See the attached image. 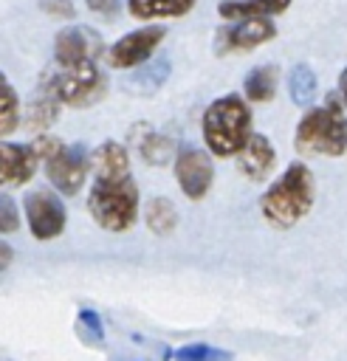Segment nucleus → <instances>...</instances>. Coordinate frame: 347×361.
Listing matches in <instances>:
<instances>
[{
    "mask_svg": "<svg viewBox=\"0 0 347 361\" xmlns=\"http://www.w3.org/2000/svg\"><path fill=\"white\" fill-rule=\"evenodd\" d=\"M316 183L308 164L293 161L260 197V214L274 228H293L313 206Z\"/></svg>",
    "mask_w": 347,
    "mask_h": 361,
    "instance_id": "obj_1",
    "label": "nucleus"
},
{
    "mask_svg": "<svg viewBox=\"0 0 347 361\" xmlns=\"http://www.w3.org/2000/svg\"><path fill=\"white\" fill-rule=\"evenodd\" d=\"M296 152L299 155H330L339 158L347 149V116L339 96H327L322 107H310L296 124Z\"/></svg>",
    "mask_w": 347,
    "mask_h": 361,
    "instance_id": "obj_2",
    "label": "nucleus"
},
{
    "mask_svg": "<svg viewBox=\"0 0 347 361\" xmlns=\"http://www.w3.org/2000/svg\"><path fill=\"white\" fill-rule=\"evenodd\" d=\"M87 209L104 231H127L138 217V186L133 175H96Z\"/></svg>",
    "mask_w": 347,
    "mask_h": 361,
    "instance_id": "obj_3",
    "label": "nucleus"
},
{
    "mask_svg": "<svg viewBox=\"0 0 347 361\" xmlns=\"http://www.w3.org/2000/svg\"><path fill=\"white\" fill-rule=\"evenodd\" d=\"M251 138V113L240 96H220L203 113V141L212 155H237Z\"/></svg>",
    "mask_w": 347,
    "mask_h": 361,
    "instance_id": "obj_4",
    "label": "nucleus"
},
{
    "mask_svg": "<svg viewBox=\"0 0 347 361\" xmlns=\"http://www.w3.org/2000/svg\"><path fill=\"white\" fill-rule=\"evenodd\" d=\"M104 76L96 68V62H85L76 68H56L51 76L42 79V90L54 93L62 104L71 107H87L104 96Z\"/></svg>",
    "mask_w": 347,
    "mask_h": 361,
    "instance_id": "obj_5",
    "label": "nucleus"
},
{
    "mask_svg": "<svg viewBox=\"0 0 347 361\" xmlns=\"http://www.w3.org/2000/svg\"><path fill=\"white\" fill-rule=\"evenodd\" d=\"M90 164H93V158H87L85 147L62 144L54 155L45 158V175L62 195H76L85 183V175H87Z\"/></svg>",
    "mask_w": 347,
    "mask_h": 361,
    "instance_id": "obj_6",
    "label": "nucleus"
},
{
    "mask_svg": "<svg viewBox=\"0 0 347 361\" xmlns=\"http://www.w3.org/2000/svg\"><path fill=\"white\" fill-rule=\"evenodd\" d=\"M166 37V28L164 25H147V28H138V31H130L124 34L121 39H116L110 48H107V65L110 68H135L141 62H147L155 48L161 45V39Z\"/></svg>",
    "mask_w": 347,
    "mask_h": 361,
    "instance_id": "obj_7",
    "label": "nucleus"
},
{
    "mask_svg": "<svg viewBox=\"0 0 347 361\" xmlns=\"http://www.w3.org/2000/svg\"><path fill=\"white\" fill-rule=\"evenodd\" d=\"M25 217H28V228L37 240H54L62 234L65 228V206L59 203V197L51 189H34L25 195L23 200Z\"/></svg>",
    "mask_w": 347,
    "mask_h": 361,
    "instance_id": "obj_8",
    "label": "nucleus"
},
{
    "mask_svg": "<svg viewBox=\"0 0 347 361\" xmlns=\"http://www.w3.org/2000/svg\"><path fill=\"white\" fill-rule=\"evenodd\" d=\"M175 180L189 200H203L214 180V166L209 152L197 147H183L175 155Z\"/></svg>",
    "mask_w": 347,
    "mask_h": 361,
    "instance_id": "obj_9",
    "label": "nucleus"
},
{
    "mask_svg": "<svg viewBox=\"0 0 347 361\" xmlns=\"http://www.w3.org/2000/svg\"><path fill=\"white\" fill-rule=\"evenodd\" d=\"M102 54V37L87 25H68L54 39V59L59 68H76L85 62H96Z\"/></svg>",
    "mask_w": 347,
    "mask_h": 361,
    "instance_id": "obj_10",
    "label": "nucleus"
},
{
    "mask_svg": "<svg viewBox=\"0 0 347 361\" xmlns=\"http://www.w3.org/2000/svg\"><path fill=\"white\" fill-rule=\"evenodd\" d=\"M274 34H276V25L268 17H248V20H234V23H226L223 28H217L214 45L220 54L251 51V48L268 42Z\"/></svg>",
    "mask_w": 347,
    "mask_h": 361,
    "instance_id": "obj_11",
    "label": "nucleus"
},
{
    "mask_svg": "<svg viewBox=\"0 0 347 361\" xmlns=\"http://www.w3.org/2000/svg\"><path fill=\"white\" fill-rule=\"evenodd\" d=\"M37 158L39 152L34 144H8L3 141L0 147V180L8 186H23L34 178L37 172Z\"/></svg>",
    "mask_w": 347,
    "mask_h": 361,
    "instance_id": "obj_12",
    "label": "nucleus"
},
{
    "mask_svg": "<svg viewBox=\"0 0 347 361\" xmlns=\"http://www.w3.org/2000/svg\"><path fill=\"white\" fill-rule=\"evenodd\" d=\"M274 161H276L274 144L262 133H251V138L245 141V147L237 152V169L248 180H254V183H260V180H265L271 175Z\"/></svg>",
    "mask_w": 347,
    "mask_h": 361,
    "instance_id": "obj_13",
    "label": "nucleus"
},
{
    "mask_svg": "<svg viewBox=\"0 0 347 361\" xmlns=\"http://www.w3.org/2000/svg\"><path fill=\"white\" fill-rule=\"evenodd\" d=\"M130 141H133V147L138 149V155H141L147 164H155V166L166 164L169 155H172V149H175V141H172L169 135H164V133H158V130H152V127H147V124L133 127V130H130Z\"/></svg>",
    "mask_w": 347,
    "mask_h": 361,
    "instance_id": "obj_14",
    "label": "nucleus"
},
{
    "mask_svg": "<svg viewBox=\"0 0 347 361\" xmlns=\"http://www.w3.org/2000/svg\"><path fill=\"white\" fill-rule=\"evenodd\" d=\"M291 6V0H223L217 6V14L229 23L248 20V17H271Z\"/></svg>",
    "mask_w": 347,
    "mask_h": 361,
    "instance_id": "obj_15",
    "label": "nucleus"
},
{
    "mask_svg": "<svg viewBox=\"0 0 347 361\" xmlns=\"http://www.w3.org/2000/svg\"><path fill=\"white\" fill-rule=\"evenodd\" d=\"M276 87H279V71H276V65H260L243 82V93H245L248 102H271L274 93H276Z\"/></svg>",
    "mask_w": 347,
    "mask_h": 361,
    "instance_id": "obj_16",
    "label": "nucleus"
},
{
    "mask_svg": "<svg viewBox=\"0 0 347 361\" xmlns=\"http://www.w3.org/2000/svg\"><path fill=\"white\" fill-rule=\"evenodd\" d=\"M195 6V0H127V8L138 20L152 17H181Z\"/></svg>",
    "mask_w": 347,
    "mask_h": 361,
    "instance_id": "obj_17",
    "label": "nucleus"
},
{
    "mask_svg": "<svg viewBox=\"0 0 347 361\" xmlns=\"http://www.w3.org/2000/svg\"><path fill=\"white\" fill-rule=\"evenodd\" d=\"M93 169H96V175H127L130 155L118 141H104L93 152Z\"/></svg>",
    "mask_w": 347,
    "mask_h": 361,
    "instance_id": "obj_18",
    "label": "nucleus"
},
{
    "mask_svg": "<svg viewBox=\"0 0 347 361\" xmlns=\"http://www.w3.org/2000/svg\"><path fill=\"white\" fill-rule=\"evenodd\" d=\"M59 116V99L48 90H39L37 99H31L28 113H25V127L28 130H45L48 124H54Z\"/></svg>",
    "mask_w": 347,
    "mask_h": 361,
    "instance_id": "obj_19",
    "label": "nucleus"
},
{
    "mask_svg": "<svg viewBox=\"0 0 347 361\" xmlns=\"http://www.w3.org/2000/svg\"><path fill=\"white\" fill-rule=\"evenodd\" d=\"M144 220H147V228H150L152 234L164 237V234H169V231L175 228V223H178V212H175V206H172L169 197H152V200L147 203Z\"/></svg>",
    "mask_w": 347,
    "mask_h": 361,
    "instance_id": "obj_20",
    "label": "nucleus"
},
{
    "mask_svg": "<svg viewBox=\"0 0 347 361\" xmlns=\"http://www.w3.org/2000/svg\"><path fill=\"white\" fill-rule=\"evenodd\" d=\"M288 93H291L293 104H299V107L310 104L313 96H316V73L308 65H296L288 73Z\"/></svg>",
    "mask_w": 347,
    "mask_h": 361,
    "instance_id": "obj_21",
    "label": "nucleus"
},
{
    "mask_svg": "<svg viewBox=\"0 0 347 361\" xmlns=\"http://www.w3.org/2000/svg\"><path fill=\"white\" fill-rule=\"evenodd\" d=\"M17 124H20V104H17L14 87L3 79L0 82V133L3 135H11Z\"/></svg>",
    "mask_w": 347,
    "mask_h": 361,
    "instance_id": "obj_22",
    "label": "nucleus"
},
{
    "mask_svg": "<svg viewBox=\"0 0 347 361\" xmlns=\"http://www.w3.org/2000/svg\"><path fill=\"white\" fill-rule=\"evenodd\" d=\"M39 8L51 17H62V20L73 17V3L71 0H39Z\"/></svg>",
    "mask_w": 347,
    "mask_h": 361,
    "instance_id": "obj_23",
    "label": "nucleus"
},
{
    "mask_svg": "<svg viewBox=\"0 0 347 361\" xmlns=\"http://www.w3.org/2000/svg\"><path fill=\"white\" fill-rule=\"evenodd\" d=\"M0 228H3V234L17 228V212H14V203L8 200V195L0 197Z\"/></svg>",
    "mask_w": 347,
    "mask_h": 361,
    "instance_id": "obj_24",
    "label": "nucleus"
},
{
    "mask_svg": "<svg viewBox=\"0 0 347 361\" xmlns=\"http://www.w3.org/2000/svg\"><path fill=\"white\" fill-rule=\"evenodd\" d=\"M87 8L102 17H116L121 8V0H87Z\"/></svg>",
    "mask_w": 347,
    "mask_h": 361,
    "instance_id": "obj_25",
    "label": "nucleus"
},
{
    "mask_svg": "<svg viewBox=\"0 0 347 361\" xmlns=\"http://www.w3.org/2000/svg\"><path fill=\"white\" fill-rule=\"evenodd\" d=\"M339 96H341V102H344V107H347V68H344L341 76H339Z\"/></svg>",
    "mask_w": 347,
    "mask_h": 361,
    "instance_id": "obj_26",
    "label": "nucleus"
},
{
    "mask_svg": "<svg viewBox=\"0 0 347 361\" xmlns=\"http://www.w3.org/2000/svg\"><path fill=\"white\" fill-rule=\"evenodd\" d=\"M8 265V245H3V268Z\"/></svg>",
    "mask_w": 347,
    "mask_h": 361,
    "instance_id": "obj_27",
    "label": "nucleus"
}]
</instances>
